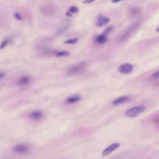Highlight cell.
I'll return each mask as SVG.
<instances>
[{
    "label": "cell",
    "mask_w": 159,
    "mask_h": 159,
    "mask_svg": "<svg viewBox=\"0 0 159 159\" xmlns=\"http://www.w3.org/2000/svg\"><path fill=\"white\" fill-rule=\"evenodd\" d=\"M87 66V64L85 62H80L70 67L68 70L67 74L69 76H74L81 74L85 70Z\"/></svg>",
    "instance_id": "cell-1"
},
{
    "label": "cell",
    "mask_w": 159,
    "mask_h": 159,
    "mask_svg": "<svg viewBox=\"0 0 159 159\" xmlns=\"http://www.w3.org/2000/svg\"><path fill=\"white\" fill-rule=\"evenodd\" d=\"M146 109V107L144 106H139L133 107L128 109L125 111V116L128 118H134L143 112Z\"/></svg>",
    "instance_id": "cell-2"
},
{
    "label": "cell",
    "mask_w": 159,
    "mask_h": 159,
    "mask_svg": "<svg viewBox=\"0 0 159 159\" xmlns=\"http://www.w3.org/2000/svg\"><path fill=\"white\" fill-rule=\"evenodd\" d=\"M14 152L19 154H26L29 152L30 148L27 145L25 144H17L12 148Z\"/></svg>",
    "instance_id": "cell-3"
},
{
    "label": "cell",
    "mask_w": 159,
    "mask_h": 159,
    "mask_svg": "<svg viewBox=\"0 0 159 159\" xmlns=\"http://www.w3.org/2000/svg\"><path fill=\"white\" fill-rule=\"evenodd\" d=\"M134 66L133 65L128 63L123 64L120 66L118 70L122 74H129L133 71Z\"/></svg>",
    "instance_id": "cell-4"
},
{
    "label": "cell",
    "mask_w": 159,
    "mask_h": 159,
    "mask_svg": "<svg viewBox=\"0 0 159 159\" xmlns=\"http://www.w3.org/2000/svg\"><path fill=\"white\" fill-rule=\"evenodd\" d=\"M120 144L119 143H114L107 147L104 151L102 153V156L103 157L107 156L109 154L112 152L113 151L115 150L117 148L120 147Z\"/></svg>",
    "instance_id": "cell-5"
},
{
    "label": "cell",
    "mask_w": 159,
    "mask_h": 159,
    "mask_svg": "<svg viewBox=\"0 0 159 159\" xmlns=\"http://www.w3.org/2000/svg\"><path fill=\"white\" fill-rule=\"evenodd\" d=\"M138 26V24L137 23H134V24H132L131 26L128 27V28L125 30V33L123 34L122 36L121 39L122 40L128 38V36L132 33L134 30L136 29L137 27Z\"/></svg>",
    "instance_id": "cell-6"
},
{
    "label": "cell",
    "mask_w": 159,
    "mask_h": 159,
    "mask_svg": "<svg viewBox=\"0 0 159 159\" xmlns=\"http://www.w3.org/2000/svg\"><path fill=\"white\" fill-rule=\"evenodd\" d=\"M109 22V18L100 15L98 16V17L97 25L98 27H101L105 26L107 25Z\"/></svg>",
    "instance_id": "cell-7"
},
{
    "label": "cell",
    "mask_w": 159,
    "mask_h": 159,
    "mask_svg": "<svg viewBox=\"0 0 159 159\" xmlns=\"http://www.w3.org/2000/svg\"><path fill=\"white\" fill-rule=\"evenodd\" d=\"M43 116V114L41 111H33L30 114V119L33 120L37 121L41 120Z\"/></svg>",
    "instance_id": "cell-8"
},
{
    "label": "cell",
    "mask_w": 159,
    "mask_h": 159,
    "mask_svg": "<svg viewBox=\"0 0 159 159\" xmlns=\"http://www.w3.org/2000/svg\"><path fill=\"white\" fill-rule=\"evenodd\" d=\"M30 82V78L29 76H24L21 77L18 81V84L19 86H25L29 84Z\"/></svg>",
    "instance_id": "cell-9"
},
{
    "label": "cell",
    "mask_w": 159,
    "mask_h": 159,
    "mask_svg": "<svg viewBox=\"0 0 159 159\" xmlns=\"http://www.w3.org/2000/svg\"><path fill=\"white\" fill-rule=\"evenodd\" d=\"M129 98L127 96H123L119 98H116L112 102V104L114 106L120 105L124 103H125L129 100Z\"/></svg>",
    "instance_id": "cell-10"
},
{
    "label": "cell",
    "mask_w": 159,
    "mask_h": 159,
    "mask_svg": "<svg viewBox=\"0 0 159 159\" xmlns=\"http://www.w3.org/2000/svg\"><path fill=\"white\" fill-rule=\"evenodd\" d=\"M67 23H66V24L62 25L61 26H60L58 28L56 32L57 35H61V34H63V33L66 32L69 29L70 27V25H69V24H67Z\"/></svg>",
    "instance_id": "cell-11"
},
{
    "label": "cell",
    "mask_w": 159,
    "mask_h": 159,
    "mask_svg": "<svg viewBox=\"0 0 159 159\" xmlns=\"http://www.w3.org/2000/svg\"><path fill=\"white\" fill-rule=\"evenodd\" d=\"M81 99V97L79 96H74L70 97L66 99V102L67 104H74L80 101Z\"/></svg>",
    "instance_id": "cell-12"
},
{
    "label": "cell",
    "mask_w": 159,
    "mask_h": 159,
    "mask_svg": "<svg viewBox=\"0 0 159 159\" xmlns=\"http://www.w3.org/2000/svg\"><path fill=\"white\" fill-rule=\"evenodd\" d=\"M95 41L99 44H104L108 41V39L107 38V36H105L104 34H102V35H99L96 38Z\"/></svg>",
    "instance_id": "cell-13"
},
{
    "label": "cell",
    "mask_w": 159,
    "mask_h": 159,
    "mask_svg": "<svg viewBox=\"0 0 159 159\" xmlns=\"http://www.w3.org/2000/svg\"><path fill=\"white\" fill-rule=\"evenodd\" d=\"M140 10L138 8H133L130 11V14L133 16H137L140 14Z\"/></svg>",
    "instance_id": "cell-14"
},
{
    "label": "cell",
    "mask_w": 159,
    "mask_h": 159,
    "mask_svg": "<svg viewBox=\"0 0 159 159\" xmlns=\"http://www.w3.org/2000/svg\"><path fill=\"white\" fill-rule=\"evenodd\" d=\"M70 55V53L67 51H61L57 52L56 54L57 57H68Z\"/></svg>",
    "instance_id": "cell-15"
},
{
    "label": "cell",
    "mask_w": 159,
    "mask_h": 159,
    "mask_svg": "<svg viewBox=\"0 0 159 159\" xmlns=\"http://www.w3.org/2000/svg\"><path fill=\"white\" fill-rule=\"evenodd\" d=\"M79 39L77 38H74V39H70L66 40L64 41V43L68 44H76L78 42Z\"/></svg>",
    "instance_id": "cell-16"
},
{
    "label": "cell",
    "mask_w": 159,
    "mask_h": 159,
    "mask_svg": "<svg viewBox=\"0 0 159 159\" xmlns=\"http://www.w3.org/2000/svg\"><path fill=\"white\" fill-rule=\"evenodd\" d=\"M11 42V39L10 38H7L5 39L2 42L1 45V49L2 50L3 48H5L7 44H9V43Z\"/></svg>",
    "instance_id": "cell-17"
},
{
    "label": "cell",
    "mask_w": 159,
    "mask_h": 159,
    "mask_svg": "<svg viewBox=\"0 0 159 159\" xmlns=\"http://www.w3.org/2000/svg\"><path fill=\"white\" fill-rule=\"evenodd\" d=\"M68 11L71 14L78 13L79 12V9L77 6H72L69 8Z\"/></svg>",
    "instance_id": "cell-18"
},
{
    "label": "cell",
    "mask_w": 159,
    "mask_h": 159,
    "mask_svg": "<svg viewBox=\"0 0 159 159\" xmlns=\"http://www.w3.org/2000/svg\"><path fill=\"white\" fill-rule=\"evenodd\" d=\"M13 16L14 17L16 20H18V21H21V20H23V18H22V16H21L20 14L18 13H14Z\"/></svg>",
    "instance_id": "cell-19"
},
{
    "label": "cell",
    "mask_w": 159,
    "mask_h": 159,
    "mask_svg": "<svg viewBox=\"0 0 159 159\" xmlns=\"http://www.w3.org/2000/svg\"><path fill=\"white\" fill-rule=\"evenodd\" d=\"M112 29H113V28H112V26L109 27L104 31L103 34L105 35V36H107V35H108L111 32V30H112Z\"/></svg>",
    "instance_id": "cell-20"
},
{
    "label": "cell",
    "mask_w": 159,
    "mask_h": 159,
    "mask_svg": "<svg viewBox=\"0 0 159 159\" xmlns=\"http://www.w3.org/2000/svg\"><path fill=\"white\" fill-rule=\"evenodd\" d=\"M96 0H84V4H89L94 2Z\"/></svg>",
    "instance_id": "cell-21"
},
{
    "label": "cell",
    "mask_w": 159,
    "mask_h": 159,
    "mask_svg": "<svg viewBox=\"0 0 159 159\" xmlns=\"http://www.w3.org/2000/svg\"><path fill=\"white\" fill-rule=\"evenodd\" d=\"M152 77L154 79H158V78H159V70L157 71V72L154 73V74L152 75Z\"/></svg>",
    "instance_id": "cell-22"
},
{
    "label": "cell",
    "mask_w": 159,
    "mask_h": 159,
    "mask_svg": "<svg viewBox=\"0 0 159 159\" xmlns=\"http://www.w3.org/2000/svg\"><path fill=\"white\" fill-rule=\"evenodd\" d=\"M5 76V74L4 72H1L0 73V79L1 80H2L3 78H4Z\"/></svg>",
    "instance_id": "cell-23"
},
{
    "label": "cell",
    "mask_w": 159,
    "mask_h": 159,
    "mask_svg": "<svg viewBox=\"0 0 159 159\" xmlns=\"http://www.w3.org/2000/svg\"><path fill=\"white\" fill-rule=\"evenodd\" d=\"M66 16H68V17H71V16H72V14L69 11H67L66 12Z\"/></svg>",
    "instance_id": "cell-24"
},
{
    "label": "cell",
    "mask_w": 159,
    "mask_h": 159,
    "mask_svg": "<svg viewBox=\"0 0 159 159\" xmlns=\"http://www.w3.org/2000/svg\"><path fill=\"white\" fill-rule=\"evenodd\" d=\"M122 0H112L111 1L113 3H117V2H119L121 1Z\"/></svg>",
    "instance_id": "cell-25"
},
{
    "label": "cell",
    "mask_w": 159,
    "mask_h": 159,
    "mask_svg": "<svg viewBox=\"0 0 159 159\" xmlns=\"http://www.w3.org/2000/svg\"><path fill=\"white\" fill-rule=\"evenodd\" d=\"M156 31H157V32H159V27L157 29V30H156Z\"/></svg>",
    "instance_id": "cell-26"
}]
</instances>
